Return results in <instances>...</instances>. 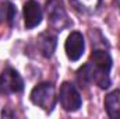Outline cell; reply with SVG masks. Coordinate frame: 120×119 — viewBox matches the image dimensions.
<instances>
[{
    "label": "cell",
    "mask_w": 120,
    "mask_h": 119,
    "mask_svg": "<svg viewBox=\"0 0 120 119\" xmlns=\"http://www.w3.org/2000/svg\"><path fill=\"white\" fill-rule=\"evenodd\" d=\"M77 80L78 83L82 86H88L95 83L96 86H99L101 88H108L110 86V79L108 73H103L101 70H98L92 63H87L84 66H81L77 71Z\"/></svg>",
    "instance_id": "1"
},
{
    "label": "cell",
    "mask_w": 120,
    "mask_h": 119,
    "mask_svg": "<svg viewBox=\"0 0 120 119\" xmlns=\"http://www.w3.org/2000/svg\"><path fill=\"white\" fill-rule=\"evenodd\" d=\"M31 101L38 105L39 108L45 109L46 112H50L56 105V95L55 87L50 83H42L31 91Z\"/></svg>",
    "instance_id": "2"
},
{
    "label": "cell",
    "mask_w": 120,
    "mask_h": 119,
    "mask_svg": "<svg viewBox=\"0 0 120 119\" xmlns=\"http://www.w3.org/2000/svg\"><path fill=\"white\" fill-rule=\"evenodd\" d=\"M24 90V81L18 71L7 67L0 74V94H17Z\"/></svg>",
    "instance_id": "3"
},
{
    "label": "cell",
    "mask_w": 120,
    "mask_h": 119,
    "mask_svg": "<svg viewBox=\"0 0 120 119\" xmlns=\"http://www.w3.org/2000/svg\"><path fill=\"white\" fill-rule=\"evenodd\" d=\"M59 99L61 107L67 111V112H75L80 109L82 101H81V95L77 91V88L71 84V83H63L60 86V92H59Z\"/></svg>",
    "instance_id": "4"
},
{
    "label": "cell",
    "mask_w": 120,
    "mask_h": 119,
    "mask_svg": "<svg viewBox=\"0 0 120 119\" xmlns=\"http://www.w3.org/2000/svg\"><path fill=\"white\" fill-rule=\"evenodd\" d=\"M46 13H48V21L49 25L56 31L64 30L70 23L66 14V10L63 8L59 0H49L46 3Z\"/></svg>",
    "instance_id": "5"
},
{
    "label": "cell",
    "mask_w": 120,
    "mask_h": 119,
    "mask_svg": "<svg viewBox=\"0 0 120 119\" xmlns=\"http://www.w3.org/2000/svg\"><path fill=\"white\" fill-rule=\"evenodd\" d=\"M64 49H66V55L70 60H78L82 53H84V49H85V44H84V36L82 34L74 31L71 32L67 39H66V44H64Z\"/></svg>",
    "instance_id": "6"
},
{
    "label": "cell",
    "mask_w": 120,
    "mask_h": 119,
    "mask_svg": "<svg viewBox=\"0 0 120 119\" xmlns=\"http://www.w3.org/2000/svg\"><path fill=\"white\" fill-rule=\"evenodd\" d=\"M24 20H25V27L31 30L38 27L42 23V8L35 0H28L24 4Z\"/></svg>",
    "instance_id": "7"
},
{
    "label": "cell",
    "mask_w": 120,
    "mask_h": 119,
    "mask_svg": "<svg viewBox=\"0 0 120 119\" xmlns=\"http://www.w3.org/2000/svg\"><path fill=\"white\" fill-rule=\"evenodd\" d=\"M36 41H38V48L41 53L45 58H50L56 49V44H57L56 35H53L52 32H42Z\"/></svg>",
    "instance_id": "8"
},
{
    "label": "cell",
    "mask_w": 120,
    "mask_h": 119,
    "mask_svg": "<svg viewBox=\"0 0 120 119\" xmlns=\"http://www.w3.org/2000/svg\"><path fill=\"white\" fill-rule=\"evenodd\" d=\"M91 63L98 70H101L103 73H108V74L112 69V58L106 51H101V49L94 51L91 53Z\"/></svg>",
    "instance_id": "9"
},
{
    "label": "cell",
    "mask_w": 120,
    "mask_h": 119,
    "mask_svg": "<svg viewBox=\"0 0 120 119\" xmlns=\"http://www.w3.org/2000/svg\"><path fill=\"white\" fill-rule=\"evenodd\" d=\"M105 109L113 119H120V90H115L105 97Z\"/></svg>",
    "instance_id": "10"
},
{
    "label": "cell",
    "mask_w": 120,
    "mask_h": 119,
    "mask_svg": "<svg viewBox=\"0 0 120 119\" xmlns=\"http://www.w3.org/2000/svg\"><path fill=\"white\" fill-rule=\"evenodd\" d=\"M15 7L10 3V1H0V21L7 23V24H13L14 18H15Z\"/></svg>",
    "instance_id": "11"
},
{
    "label": "cell",
    "mask_w": 120,
    "mask_h": 119,
    "mask_svg": "<svg viewBox=\"0 0 120 119\" xmlns=\"http://www.w3.org/2000/svg\"><path fill=\"white\" fill-rule=\"evenodd\" d=\"M70 3L78 10V11H82V13H92L95 11L99 4H101V0H70Z\"/></svg>",
    "instance_id": "12"
},
{
    "label": "cell",
    "mask_w": 120,
    "mask_h": 119,
    "mask_svg": "<svg viewBox=\"0 0 120 119\" xmlns=\"http://www.w3.org/2000/svg\"><path fill=\"white\" fill-rule=\"evenodd\" d=\"M1 115H3L4 118H6V116H14V114H10V112H6V111H3V114H1Z\"/></svg>",
    "instance_id": "13"
}]
</instances>
